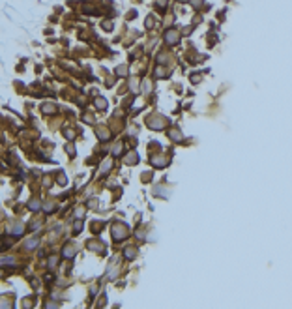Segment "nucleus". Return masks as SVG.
<instances>
[{
	"label": "nucleus",
	"instance_id": "obj_1",
	"mask_svg": "<svg viewBox=\"0 0 292 309\" xmlns=\"http://www.w3.org/2000/svg\"><path fill=\"white\" fill-rule=\"evenodd\" d=\"M178 38H180V34H178L176 30H168V32L165 34V41H167L168 45H174V43H178Z\"/></svg>",
	"mask_w": 292,
	"mask_h": 309
},
{
	"label": "nucleus",
	"instance_id": "obj_2",
	"mask_svg": "<svg viewBox=\"0 0 292 309\" xmlns=\"http://www.w3.org/2000/svg\"><path fill=\"white\" fill-rule=\"evenodd\" d=\"M178 2H187V0H178Z\"/></svg>",
	"mask_w": 292,
	"mask_h": 309
}]
</instances>
